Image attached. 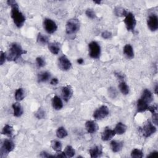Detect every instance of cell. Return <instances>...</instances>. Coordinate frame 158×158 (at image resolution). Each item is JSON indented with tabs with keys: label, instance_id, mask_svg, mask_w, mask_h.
I'll use <instances>...</instances> for the list:
<instances>
[{
	"label": "cell",
	"instance_id": "6da1fadb",
	"mask_svg": "<svg viewBox=\"0 0 158 158\" xmlns=\"http://www.w3.org/2000/svg\"><path fill=\"white\" fill-rule=\"evenodd\" d=\"M7 3L8 5L11 6L12 8L11 17L13 20L14 23L15 24L17 27L21 28L26 21L25 16L19 11L18 5L15 1L9 0V1L7 2Z\"/></svg>",
	"mask_w": 158,
	"mask_h": 158
},
{
	"label": "cell",
	"instance_id": "7a4b0ae2",
	"mask_svg": "<svg viewBox=\"0 0 158 158\" xmlns=\"http://www.w3.org/2000/svg\"><path fill=\"white\" fill-rule=\"evenodd\" d=\"M26 53L27 51L24 50L21 45L14 43L11 45L9 53L7 56V59L9 61H16L23 54Z\"/></svg>",
	"mask_w": 158,
	"mask_h": 158
},
{
	"label": "cell",
	"instance_id": "3957f363",
	"mask_svg": "<svg viewBox=\"0 0 158 158\" xmlns=\"http://www.w3.org/2000/svg\"><path fill=\"white\" fill-rule=\"evenodd\" d=\"M79 29H80V23L77 19H71L69 20L66 26V31L69 35L77 33Z\"/></svg>",
	"mask_w": 158,
	"mask_h": 158
},
{
	"label": "cell",
	"instance_id": "277c9868",
	"mask_svg": "<svg viewBox=\"0 0 158 158\" xmlns=\"http://www.w3.org/2000/svg\"><path fill=\"white\" fill-rule=\"evenodd\" d=\"M89 55L93 59L100 58L101 55V47L97 42H91L88 45Z\"/></svg>",
	"mask_w": 158,
	"mask_h": 158
},
{
	"label": "cell",
	"instance_id": "5b68a950",
	"mask_svg": "<svg viewBox=\"0 0 158 158\" xmlns=\"http://www.w3.org/2000/svg\"><path fill=\"white\" fill-rule=\"evenodd\" d=\"M124 23L127 29L129 31H131L132 32H134L136 24V21L134 15L132 13L128 12L124 19Z\"/></svg>",
	"mask_w": 158,
	"mask_h": 158
},
{
	"label": "cell",
	"instance_id": "8992f818",
	"mask_svg": "<svg viewBox=\"0 0 158 158\" xmlns=\"http://www.w3.org/2000/svg\"><path fill=\"white\" fill-rule=\"evenodd\" d=\"M109 114V109L106 106H102L97 109L93 113V117L96 120H100L106 117Z\"/></svg>",
	"mask_w": 158,
	"mask_h": 158
},
{
	"label": "cell",
	"instance_id": "52a82bcc",
	"mask_svg": "<svg viewBox=\"0 0 158 158\" xmlns=\"http://www.w3.org/2000/svg\"><path fill=\"white\" fill-rule=\"evenodd\" d=\"M140 131L145 137L147 138L156 132V127L150 122H148L143 127L140 128Z\"/></svg>",
	"mask_w": 158,
	"mask_h": 158
},
{
	"label": "cell",
	"instance_id": "ba28073f",
	"mask_svg": "<svg viewBox=\"0 0 158 158\" xmlns=\"http://www.w3.org/2000/svg\"><path fill=\"white\" fill-rule=\"evenodd\" d=\"M14 147H15L14 143L12 140L8 139L5 140L1 149V157H3V154L5 156V154H8L9 153L13 151Z\"/></svg>",
	"mask_w": 158,
	"mask_h": 158
},
{
	"label": "cell",
	"instance_id": "9c48e42d",
	"mask_svg": "<svg viewBox=\"0 0 158 158\" xmlns=\"http://www.w3.org/2000/svg\"><path fill=\"white\" fill-rule=\"evenodd\" d=\"M43 27L48 33H54L57 29V26L54 21L50 19H45L43 21Z\"/></svg>",
	"mask_w": 158,
	"mask_h": 158
},
{
	"label": "cell",
	"instance_id": "30bf717a",
	"mask_svg": "<svg viewBox=\"0 0 158 158\" xmlns=\"http://www.w3.org/2000/svg\"><path fill=\"white\" fill-rule=\"evenodd\" d=\"M59 66L62 70L67 71L71 68L72 64L66 56L63 55L59 58Z\"/></svg>",
	"mask_w": 158,
	"mask_h": 158
},
{
	"label": "cell",
	"instance_id": "8fae6325",
	"mask_svg": "<svg viewBox=\"0 0 158 158\" xmlns=\"http://www.w3.org/2000/svg\"><path fill=\"white\" fill-rule=\"evenodd\" d=\"M147 25L149 30L152 32H155L158 29V18L156 15H150L147 20Z\"/></svg>",
	"mask_w": 158,
	"mask_h": 158
},
{
	"label": "cell",
	"instance_id": "7c38bea8",
	"mask_svg": "<svg viewBox=\"0 0 158 158\" xmlns=\"http://www.w3.org/2000/svg\"><path fill=\"white\" fill-rule=\"evenodd\" d=\"M73 94V90L70 85L65 86L62 89V96L64 100L67 102L71 98Z\"/></svg>",
	"mask_w": 158,
	"mask_h": 158
},
{
	"label": "cell",
	"instance_id": "4fadbf2b",
	"mask_svg": "<svg viewBox=\"0 0 158 158\" xmlns=\"http://www.w3.org/2000/svg\"><path fill=\"white\" fill-rule=\"evenodd\" d=\"M115 132L114 130H111L109 128L105 129V130L101 133V139L103 141H109L115 136Z\"/></svg>",
	"mask_w": 158,
	"mask_h": 158
},
{
	"label": "cell",
	"instance_id": "5bb4252c",
	"mask_svg": "<svg viewBox=\"0 0 158 158\" xmlns=\"http://www.w3.org/2000/svg\"><path fill=\"white\" fill-rule=\"evenodd\" d=\"M90 154L92 158L100 157L103 154V149L101 146H95L90 149Z\"/></svg>",
	"mask_w": 158,
	"mask_h": 158
},
{
	"label": "cell",
	"instance_id": "9a60e30c",
	"mask_svg": "<svg viewBox=\"0 0 158 158\" xmlns=\"http://www.w3.org/2000/svg\"><path fill=\"white\" fill-rule=\"evenodd\" d=\"M85 128L89 133L93 134L96 133L98 129V126L96 122L93 121H87L85 124Z\"/></svg>",
	"mask_w": 158,
	"mask_h": 158
},
{
	"label": "cell",
	"instance_id": "2e32d148",
	"mask_svg": "<svg viewBox=\"0 0 158 158\" xmlns=\"http://www.w3.org/2000/svg\"><path fill=\"white\" fill-rule=\"evenodd\" d=\"M149 106L148 103H146L145 101H144L142 99H139L137 101L136 105V109L138 112H143L146 111H148Z\"/></svg>",
	"mask_w": 158,
	"mask_h": 158
},
{
	"label": "cell",
	"instance_id": "e0dca14e",
	"mask_svg": "<svg viewBox=\"0 0 158 158\" xmlns=\"http://www.w3.org/2000/svg\"><path fill=\"white\" fill-rule=\"evenodd\" d=\"M52 105L54 109L60 110L63 107V103L61 99L57 96H55L52 98Z\"/></svg>",
	"mask_w": 158,
	"mask_h": 158
},
{
	"label": "cell",
	"instance_id": "ac0fdd59",
	"mask_svg": "<svg viewBox=\"0 0 158 158\" xmlns=\"http://www.w3.org/2000/svg\"><path fill=\"white\" fill-rule=\"evenodd\" d=\"M141 99H142L144 101H145L146 103L149 105L153 101V96L151 92L149 90H148V89H145L143 92Z\"/></svg>",
	"mask_w": 158,
	"mask_h": 158
},
{
	"label": "cell",
	"instance_id": "d6986e66",
	"mask_svg": "<svg viewBox=\"0 0 158 158\" xmlns=\"http://www.w3.org/2000/svg\"><path fill=\"white\" fill-rule=\"evenodd\" d=\"M48 48L51 53L54 55L58 54V53L60 51V43L57 42H53L48 44Z\"/></svg>",
	"mask_w": 158,
	"mask_h": 158
},
{
	"label": "cell",
	"instance_id": "ffe728a7",
	"mask_svg": "<svg viewBox=\"0 0 158 158\" xmlns=\"http://www.w3.org/2000/svg\"><path fill=\"white\" fill-rule=\"evenodd\" d=\"M123 147V143L122 142H118L116 140H112L111 142V148L114 153L119 152Z\"/></svg>",
	"mask_w": 158,
	"mask_h": 158
},
{
	"label": "cell",
	"instance_id": "44dd1931",
	"mask_svg": "<svg viewBox=\"0 0 158 158\" xmlns=\"http://www.w3.org/2000/svg\"><path fill=\"white\" fill-rule=\"evenodd\" d=\"M12 108L14 110V115L15 117H21L23 114V109L21 105L18 103H15L12 105Z\"/></svg>",
	"mask_w": 158,
	"mask_h": 158
},
{
	"label": "cell",
	"instance_id": "7402d4cb",
	"mask_svg": "<svg viewBox=\"0 0 158 158\" xmlns=\"http://www.w3.org/2000/svg\"><path fill=\"white\" fill-rule=\"evenodd\" d=\"M124 53L125 56L130 59L134 57V51L132 46L130 44H127L124 48Z\"/></svg>",
	"mask_w": 158,
	"mask_h": 158
},
{
	"label": "cell",
	"instance_id": "603a6c76",
	"mask_svg": "<svg viewBox=\"0 0 158 158\" xmlns=\"http://www.w3.org/2000/svg\"><path fill=\"white\" fill-rule=\"evenodd\" d=\"M148 111H149L152 113V117L153 121L155 125H157V121H158V116H157V105L151 106L149 107Z\"/></svg>",
	"mask_w": 158,
	"mask_h": 158
},
{
	"label": "cell",
	"instance_id": "cb8c5ba5",
	"mask_svg": "<svg viewBox=\"0 0 158 158\" xmlns=\"http://www.w3.org/2000/svg\"><path fill=\"white\" fill-rule=\"evenodd\" d=\"M127 130V126L122 124V122H118L114 129V131L115 132V134L117 135H122L125 133Z\"/></svg>",
	"mask_w": 158,
	"mask_h": 158
},
{
	"label": "cell",
	"instance_id": "d4e9b609",
	"mask_svg": "<svg viewBox=\"0 0 158 158\" xmlns=\"http://www.w3.org/2000/svg\"><path fill=\"white\" fill-rule=\"evenodd\" d=\"M50 77V73L48 72H41L38 75V82H45L49 80Z\"/></svg>",
	"mask_w": 158,
	"mask_h": 158
},
{
	"label": "cell",
	"instance_id": "484cf974",
	"mask_svg": "<svg viewBox=\"0 0 158 158\" xmlns=\"http://www.w3.org/2000/svg\"><path fill=\"white\" fill-rule=\"evenodd\" d=\"M25 97V93H24V90L23 88H18L15 93V100L18 101H22L23 99Z\"/></svg>",
	"mask_w": 158,
	"mask_h": 158
},
{
	"label": "cell",
	"instance_id": "4316f807",
	"mask_svg": "<svg viewBox=\"0 0 158 158\" xmlns=\"http://www.w3.org/2000/svg\"><path fill=\"white\" fill-rule=\"evenodd\" d=\"M37 42L42 45H45L48 43V38L46 36L39 33L37 36Z\"/></svg>",
	"mask_w": 158,
	"mask_h": 158
},
{
	"label": "cell",
	"instance_id": "83f0119b",
	"mask_svg": "<svg viewBox=\"0 0 158 158\" xmlns=\"http://www.w3.org/2000/svg\"><path fill=\"white\" fill-rule=\"evenodd\" d=\"M51 146L53 148V149L56 152L61 151L62 149L61 143L57 140H52L51 142Z\"/></svg>",
	"mask_w": 158,
	"mask_h": 158
},
{
	"label": "cell",
	"instance_id": "f1b7e54d",
	"mask_svg": "<svg viewBox=\"0 0 158 158\" xmlns=\"http://www.w3.org/2000/svg\"><path fill=\"white\" fill-rule=\"evenodd\" d=\"M13 127L9 125H6L2 130V134L11 137L13 134Z\"/></svg>",
	"mask_w": 158,
	"mask_h": 158
},
{
	"label": "cell",
	"instance_id": "f546056e",
	"mask_svg": "<svg viewBox=\"0 0 158 158\" xmlns=\"http://www.w3.org/2000/svg\"><path fill=\"white\" fill-rule=\"evenodd\" d=\"M68 133L64 127H59L56 130V136L59 138H64L67 136Z\"/></svg>",
	"mask_w": 158,
	"mask_h": 158
},
{
	"label": "cell",
	"instance_id": "4dcf8cb0",
	"mask_svg": "<svg viewBox=\"0 0 158 158\" xmlns=\"http://www.w3.org/2000/svg\"><path fill=\"white\" fill-rule=\"evenodd\" d=\"M118 88H119V89L122 94H124L125 95H127L129 94V91H130L129 87L125 82H121L120 83L119 85H118Z\"/></svg>",
	"mask_w": 158,
	"mask_h": 158
},
{
	"label": "cell",
	"instance_id": "1f68e13d",
	"mask_svg": "<svg viewBox=\"0 0 158 158\" xmlns=\"http://www.w3.org/2000/svg\"><path fill=\"white\" fill-rule=\"evenodd\" d=\"M64 153L66 157H72L74 156V155L75 154V151L71 146H67L65 148Z\"/></svg>",
	"mask_w": 158,
	"mask_h": 158
},
{
	"label": "cell",
	"instance_id": "d6a6232c",
	"mask_svg": "<svg viewBox=\"0 0 158 158\" xmlns=\"http://www.w3.org/2000/svg\"><path fill=\"white\" fill-rule=\"evenodd\" d=\"M131 156L133 158H142L143 157V153L140 149H134L131 153Z\"/></svg>",
	"mask_w": 158,
	"mask_h": 158
},
{
	"label": "cell",
	"instance_id": "836d02e7",
	"mask_svg": "<svg viewBox=\"0 0 158 158\" xmlns=\"http://www.w3.org/2000/svg\"><path fill=\"white\" fill-rule=\"evenodd\" d=\"M114 13L117 16H126L128 12L127 11L122 8H116L114 9Z\"/></svg>",
	"mask_w": 158,
	"mask_h": 158
},
{
	"label": "cell",
	"instance_id": "e575fe53",
	"mask_svg": "<svg viewBox=\"0 0 158 158\" xmlns=\"http://www.w3.org/2000/svg\"><path fill=\"white\" fill-rule=\"evenodd\" d=\"M45 115H46L45 111L41 108H39V109L35 113V117L37 118H38V119H43V118L45 117Z\"/></svg>",
	"mask_w": 158,
	"mask_h": 158
},
{
	"label": "cell",
	"instance_id": "d590c367",
	"mask_svg": "<svg viewBox=\"0 0 158 158\" xmlns=\"http://www.w3.org/2000/svg\"><path fill=\"white\" fill-rule=\"evenodd\" d=\"M36 63H37V65L39 67H43L45 66L46 64V63H45V59L42 57H36Z\"/></svg>",
	"mask_w": 158,
	"mask_h": 158
},
{
	"label": "cell",
	"instance_id": "8d00e7d4",
	"mask_svg": "<svg viewBox=\"0 0 158 158\" xmlns=\"http://www.w3.org/2000/svg\"><path fill=\"white\" fill-rule=\"evenodd\" d=\"M85 14H86L87 16L91 19H93L96 17V14H95L94 11L91 9H88L86 11Z\"/></svg>",
	"mask_w": 158,
	"mask_h": 158
},
{
	"label": "cell",
	"instance_id": "74e56055",
	"mask_svg": "<svg viewBox=\"0 0 158 158\" xmlns=\"http://www.w3.org/2000/svg\"><path fill=\"white\" fill-rule=\"evenodd\" d=\"M108 93H109V95L111 98H115L117 95V90L114 87H111L109 88L108 90Z\"/></svg>",
	"mask_w": 158,
	"mask_h": 158
},
{
	"label": "cell",
	"instance_id": "f35d334b",
	"mask_svg": "<svg viewBox=\"0 0 158 158\" xmlns=\"http://www.w3.org/2000/svg\"><path fill=\"white\" fill-rule=\"evenodd\" d=\"M101 36L105 39H110L112 37V33L109 31H105L102 33Z\"/></svg>",
	"mask_w": 158,
	"mask_h": 158
},
{
	"label": "cell",
	"instance_id": "ab89813d",
	"mask_svg": "<svg viewBox=\"0 0 158 158\" xmlns=\"http://www.w3.org/2000/svg\"><path fill=\"white\" fill-rule=\"evenodd\" d=\"M6 58H7V57H6V53L3 52V51H1V57H0V64L3 65L4 64V63L5 62Z\"/></svg>",
	"mask_w": 158,
	"mask_h": 158
},
{
	"label": "cell",
	"instance_id": "60d3db41",
	"mask_svg": "<svg viewBox=\"0 0 158 158\" xmlns=\"http://www.w3.org/2000/svg\"><path fill=\"white\" fill-rule=\"evenodd\" d=\"M115 77L118 78V80L119 81H122V82H124V75L119 72H115Z\"/></svg>",
	"mask_w": 158,
	"mask_h": 158
},
{
	"label": "cell",
	"instance_id": "b9f144b4",
	"mask_svg": "<svg viewBox=\"0 0 158 158\" xmlns=\"http://www.w3.org/2000/svg\"><path fill=\"white\" fill-rule=\"evenodd\" d=\"M40 156L42 157H55V156L50 155V154H49L48 153H47L46 152H45V151L41 153Z\"/></svg>",
	"mask_w": 158,
	"mask_h": 158
},
{
	"label": "cell",
	"instance_id": "7bdbcfd3",
	"mask_svg": "<svg viewBox=\"0 0 158 158\" xmlns=\"http://www.w3.org/2000/svg\"><path fill=\"white\" fill-rule=\"evenodd\" d=\"M157 155H158V152L157 151H153V152H151L148 156V157H157Z\"/></svg>",
	"mask_w": 158,
	"mask_h": 158
},
{
	"label": "cell",
	"instance_id": "ee69618b",
	"mask_svg": "<svg viewBox=\"0 0 158 158\" xmlns=\"http://www.w3.org/2000/svg\"><path fill=\"white\" fill-rule=\"evenodd\" d=\"M50 84H51V85H56L58 84V80H57V78H53L52 80H51V82H50Z\"/></svg>",
	"mask_w": 158,
	"mask_h": 158
},
{
	"label": "cell",
	"instance_id": "f6af8a7d",
	"mask_svg": "<svg viewBox=\"0 0 158 158\" xmlns=\"http://www.w3.org/2000/svg\"><path fill=\"white\" fill-rule=\"evenodd\" d=\"M84 63V61L82 58H80V59H77V63L78 64H83Z\"/></svg>",
	"mask_w": 158,
	"mask_h": 158
},
{
	"label": "cell",
	"instance_id": "bcb514c9",
	"mask_svg": "<svg viewBox=\"0 0 158 158\" xmlns=\"http://www.w3.org/2000/svg\"><path fill=\"white\" fill-rule=\"evenodd\" d=\"M157 89H158V86H157V85H156V87H155V90H154L155 94H157Z\"/></svg>",
	"mask_w": 158,
	"mask_h": 158
},
{
	"label": "cell",
	"instance_id": "7dc6e473",
	"mask_svg": "<svg viewBox=\"0 0 158 158\" xmlns=\"http://www.w3.org/2000/svg\"><path fill=\"white\" fill-rule=\"evenodd\" d=\"M94 3H96V4H98V5H100V4L101 3V1H98V2H96V1H94Z\"/></svg>",
	"mask_w": 158,
	"mask_h": 158
}]
</instances>
